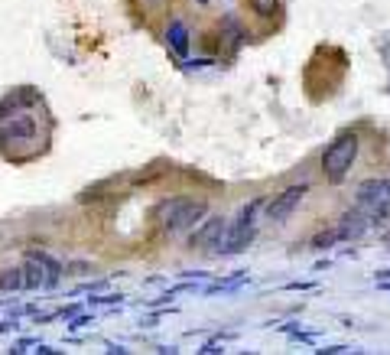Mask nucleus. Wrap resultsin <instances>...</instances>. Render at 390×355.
Instances as JSON below:
<instances>
[{
  "instance_id": "f03ea898",
  "label": "nucleus",
  "mask_w": 390,
  "mask_h": 355,
  "mask_svg": "<svg viewBox=\"0 0 390 355\" xmlns=\"http://www.w3.org/2000/svg\"><path fill=\"white\" fill-rule=\"evenodd\" d=\"M156 216H160V225L166 235H185L208 216V202L195 199V196H173L156 208Z\"/></svg>"
},
{
  "instance_id": "39448f33",
  "label": "nucleus",
  "mask_w": 390,
  "mask_h": 355,
  "mask_svg": "<svg viewBox=\"0 0 390 355\" xmlns=\"http://www.w3.org/2000/svg\"><path fill=\"white\" fill-rule=\"evenodd\" d=\"M228 218L224 216H205L195 228H192V238H189V248H202V251H212L218 255L228 238Z\"/></svg>"
},
{
  "instance_id": "423d86ee",
  "label": "nucleus",
  "mask_w": 390,
  "mask_h": 355,
  "mask_svg": "<svg viewBox=\"0 0 390 355\" xmlns=\"http://www.w3.org/2000/svg\"><path fill=\"white\" fill-rule=\"evenodd\" d=\"M306 193H309V183L286 186L283 193H276L273 199L267 202V208H264V218H267V222H286V218H290L293 212L299 208V202L306 199Z\"/></svg>"
},
{
  "instance_id": "4468645a",
  "label": "nucleus",
  "mask_w": 390,
  "mask_h": 355,
  "mask_svg": "<svg viewBox=\"0 0 390 355\" xmlns=\"http://www.w3.org/2000/svg\"><path fill=\"white\" fill-rule=\"evenodd\" d=\"M199 352H202V355H215V352H224V349L218 346V342H205V346H202Z\"/></svg>"
},
{
  "instance_id": "aec40b11",
  "label": "nucleus",
  "mask_w": 390,
  "mask_h": 355,
  "mask_svg": "<svg viewBox=\"0 0 390 355\" xmlns=\"http://www.w3.org/2000/svg\"><path fill=\"white\" fill-rule=\"evenodd\" d=\"M143 4H156V0H143Z\"/></svg>"
},
{
  "instance_id": "2eb2a0df",
  "label": "nucleus",
  "mask_w": 390,
  "mask_h": 355,
  "mask_svg": "<svg viewBox=\"0 0 390 355\" xmlns=\"http://www.w3.org/2000/svg\"><path fill=\"white\" fill-rule=\"evenodd\" d=\"M121 294H104V297H92V303H117Z\"/></svg>"
},
{
  "instance_id": "1a4fd4ad",
  "label": "nucleus",
  "mask_w": 390,
  "mask_h": 355,
  "mask_svg": "<svg viewBox=\"0 0 390 355\" xmlns=\"http://www.w3.org/2000/svg\"><path fill=\"white\" fill-rule=\"evenodd\" d=\"M166 43L179 59H185V55H189V26H185L183 20H173L166 30Z\"/></svg>"
},
{
  "instance_id": "9d476101",
  "label": "nucleus",
  "mask_w": 390,
  "mask_h": 355,
  "mask_svg": "<svg viewBox=\"0 0 390 355\" xmlns=\"http://www.w3.org/2000/svg\"><path fill=\"white\" fill-rule=\"evenodd\" d=\"M0 290H4V294H13V290H26L23 267H4V270H0Z\"/></svg>"
},
{
  "instance_id": "ddd939ff",
  "label": "nucleus",
  "mask_w": 390,
  "mask_h": 355,
  "mask_svg": "<svg viewBox=\"0 0 390 355\" xmlns=\"http://www.w3.org/2000/svg\"><path fill=\"white\" fill-rule=\"evenodd\" d=\"M315 352H322V355H342V352H352L348 346H325V349H315Z\"/></svg>"
},
{
  "instance_id": "f8f14e48",
  "label": "nucleus",
  "mask_w": 390,
  "mask_h": 355,
  "mask_svg": "<svg viewBox=\"0 0 390 355\" xmlns=\"http://www.w3.org/2000/svg\"><path fill=\"white\" fill-rule=\"evenodd\" d=\"M338 241H342V232H338V225H335V228H329V232L315 235L309 248H332V245H338Z\"/></svg>"
},
{
  "instance_id": "7ed1b4c3",
  "label": "nucleus",
  "mask_w": 390,
  "mask_h": 355,
  "mask_svg": "<svg viewBox=\"0 0 390 355\" xmlns=\"http://www.w3.org/2000/svg\"><path fill=\"white\" fill-rule=\"evenodd\" d=\"M267 206V202L260 199H251V202H244V206L237 208V216H234V222L228 225V238H224V245H222V251L218 255L222 258H231V255H241L247 245L254 241V232H257V218H260V208Z\"/></svg>"
},
{
  "instance_id": "a211bd4d",
  "label": "nucleus",
  "mask_w": 390,
  "mask_h": 355,
  "mask_svg": "<svg viewBox=\"0 0 390 355\" xmlns=\"http://www.w3.org/2000/svg\"><path fill=\"white\" fill-rule=\"evenodd\" d=\"M374 280H377V284H381V280H390V267H387V270H377Z\"/></svg>"
},
{
  "instance_id": "6e6552de",
  "label": "nucleus",
  "mask_w": 390,
  "mask_h": 355,
  "mask_svg": "<svg viewBox=\"0 0 390 355\" xmlns=\"http://www.w3.org/2000/svg\"><path fill=\"white\" fill-rule=\"evenodd\" d=\"M36 137V121L33 115H7V121H0V140H33Z\"/></svg>"
},
{
  "instance_id": "20e7f679",
  "label": "nucleus",
  "mask_w": 390,
  "mask_h": 355,
  "mask_svg": "<svg viewBox=\"0 0 390 355\" xmlns=\"http://www.w3.org/2000/svg\"><path fill=\"white\" fill-rule=\"evenodd\" d=\"M354 202L371 216V222L381 225L390 208V179H364L354 193Z\"/></svg>"
},
{
  "instance_id": "412c9836",
  "label": "nucleus",
  "mask_w": 390,
  "mask_h": 355,
  "mask_svg": "<svg viewBox=\"0 0 390 355\" xmlns=\"http://www.w3.org/2000/svg\"><path fill=\"white\" fill-rule=\"evenodd\" d=\"M387 245H390V238H387Z\"/></svg>"
},
{
  "instance_id": "9b49d317",
  "label": "nucleus",
  "mask_w": 390,
  "mask_h": 355,
  "mask_svg": "<svg viewBox=\"0 0 390 355\" xmlns=\"http://www.w3.org/2000/svg\"><path fill=\"white\" fill-rule=\"evenodd\" d=\"M247 4H251V10L257 16H276L280 7H283V0H247Z\"/></svg>"
},
{
  "instance_id": "0eeeda50",
  "label": "nucleus",
  "mask_w": 390,
  "mask_h": 355,
  "mask_svg": "<svg viewBox=\"0 0 390 355\" xmlns=\"http://www.w3.org/2000/svg\"><path fill=\"white\" fill-rule=\"evenodd\" d=\"M367 228H374V222H371V216H367L364 208H348V212H342V218H338L342 241H361L367 235Z\"/></svg>"
},
{
  "instance_id": "f3484780",
  "label": "nucleus",
  "mask_w": 390,
  "mask_h": 355,
  "mask_svg": "<svg viewBox=\"0 0 390 355\" xmlns=\"http://www.w3.org/2000/svg\"><path fill=\"white\" fill-rule=\"evenodd\" d=\"M36 352H43V355H55L59 349H53V346H39V342H36Z\"/></svg>"
},
{
  "instance_id": "f257e3e1",
  "label": "nucleus",
  "mask_w": 390,
  "mask_h": 355,
  "mask_svg": "<svg viewBox=\"0 0 390 355\" xmlns=\"http://www.w3.org/2000/svg\"><path fill=\"white\" fill-rule=\"evenodd\" d=\"M361 154V137L354 131H342L335 140H332L329 147L322 150V176H325V183L338 186L348 179V173H352L354 160H358Z\"/></svg>"
},
{
  "instance_id": "6ab92c4d",
  "label": "nucleus",
  "mask_w": 390,
  "mask_h": 355,
  "mask_svg": "<svg viewBox=\"0 0 390 355\" xmlns=\"http://www.w3.org/2000/svg\"><path fill=\"white\" fill-rule=\"evenodd\" d=\"M199 4H202V7H205V4H208V0H199Z\"/></svg>"
},
{
  "instance_id": "dca6fc26",
  "label": "nucleus",
  "mask_w": 390,
  "mask_h": 355,
  "mask_svg": "<svg viewBox=\"0 0 390 355\" xmlns=\"http://www.w3.org/2000/svg\"><path fill=\"white\" fill-rule=\"evenodd\" d=\"M85 323H94V319H88V317H78L75 323H69V329H78V326H85Z\"/></svg>"
}]
</instances>
